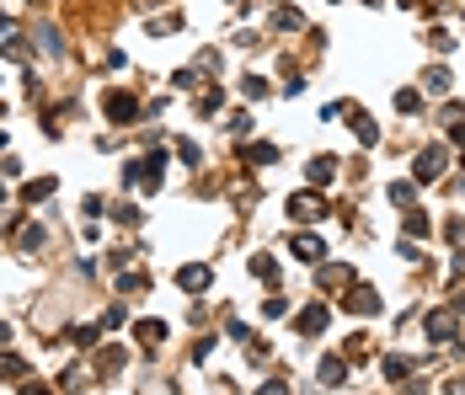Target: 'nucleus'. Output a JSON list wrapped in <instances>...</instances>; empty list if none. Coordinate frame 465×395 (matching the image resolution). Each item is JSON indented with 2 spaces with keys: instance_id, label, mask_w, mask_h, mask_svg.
<instances>
[{
  "instance_id": "2",
  "label": "nucleus",
  "mask_w": 465,
  "mask_h": 395,
  "mask_svg": "<svg viewBox=\"0 0 465 395\" xmlns=\"http://www.w3.org/2000/svg\"><path fill=\"white\" fill-rule=\"evenodd\" d=\"M321 214H326L321 193H294V198H289V219H300V224H316Z\"/></svg>"
},
{
  "instance_id": "4",
  "label": "nucleus",
  "mask_w": 465,
  "mask_h": 395,
  "mask_svg": "<svg viewBox=\"0 0 465 395\" xmlns=\"http://www.w3.org/2000/svg\"><path fill=\"white\" fill-rule=\"evenodd\" d=\"M209 278H214V273H209L203 262H193V267H182V273H177V283H182L187 294H198V289H209Z\"/></svg>"
},
{
  "instance_id": "8",
  "label": "nucleus",
  "mask_w": 465,
  "mask_h": 395,
  "mask_svg": "<svg viewBox=\"0 0 465 395\" xmlns=\"http://www.w3.org/2000/svg\"><path fill=\"white\" fill-rule=\"evenodd\" d=\"M107 118H113V123L134 118V97H129V91H113V97H107Z\"/></svg>"
},
{
  "instance_id": "28",
  "label": "nucleus",
  "mask_w": 465,
  "mask_h": 395,
  "mask_svg": "<svg viewBox=\"0 0 465 395\" xmlns=\"http://www.w3.org/2000/svg\"><path fill=\"white\" fill-rule=\"evenodd\" d=\"M0 38H11V17H0Z\"/></svg>"
},
{
  "instance_id": "26",
  "label": "nucleus",
  "mask_w": 465,
  "mask_h": 395,
  "mask_svg": "<svg viewBox=\"0 0 465 395\" xmlns=\"http://www.w3.org/2000/svg\"><path fill=\"white\" fill-rule=\"evenodd\" d=\"M460 273H465V246L455 251V278H460Z\"/></svg>"
},
{
  "instance_id": "21",
  "label": "nucleus",
  "mask_w": 465,
  "mask_h": 395,
  "mask_svg": "<svg viewBox=\"0 0 465 395\" xmlns=\"http://www.w3.org/2000/svg\"><path fill=\"white\" fill-rule=\"evenodd\" d=\"M428 43H433V48H439V54H449V48H455V38H449L444 27H433V32H428Z\"/></svg>"
},
{
  "instance_id": "1",
  "label": "nucleus",
  "mask_w": 465,
  "mask_h": 395,
  "mask_svg": "<svg viewBox=\"0 0 465 395\" xmlns=\"http://www.w3.org/2000/svg\"><path fill=\"white\" fill-rule=\"evenodd\" d=\"M444 166H449L444 144H428V150H417V160H412V177H417V182H439Z\"/></svg>"
},
{
  "instance_id": "12",
  "label": "nucleus",
  "mask_w": 465,
  "mask_h": 395,
  "mask_svg": "<svg viewBox=\"0 0 465 395\" xmlns=\"http://www.w3.org/2000/svg\"><path fill=\"white\" fill-rule=\"evenodd\" d=\"M134 336H140V342H150V347H155V342H161V336H166V320H140V326H134Z\"/></svg>"
},
{
  "instance_id": "24",
  "label": "nucleus",
  "mask_w": 465,
  "mask_h": 395,
  "mask_svg": "<svg viewBox=\"0 0 465 395\" xmlns=\"http://www.w3.org/2000/svg\"><path fill=\"white\" fill-rule=\"evenodd\" d=\"M406 235H428V219L423 214H406Z\"/></svg>"
},
{
  "instance_id": "22",
  "label": "nucleus",
  "mask_w": 465,
  "mask_h": 395,
  "mask_svg": "<svg viewBox=\"0 0 465 395\" xmlns=\"http://www.w3.org/2000/svg\"><path fill=\"white\" fill-rule=\"evenodd\" d=\"M273 27H283V32H289V27H300V11H289V6H283L278 17H273Z\"/></svg>"
},
{
  "instance_id": "11",
  "label": "nucleus",
  "mask_w": 465,
  "mask_h": 395,
  "mask_svg": "<svg viewBox=\"0 0 465 395\" xmlns=\"http://www.w3.org/2000/svg\"><path fill=\"white\" fill-rule=\"evenodd\" d=\"M343 379H348L343 358H321V385H343Z\"/></svg>"
},
{
  "instance_id": "19",
  "label": "nucleus",
  "mask_w": 465,
  "mask_h": 395,
  "mask_svg": "<svg viewBox=\"0 0 465 395\" xmlns=\"http://www.w3.org/2000/svg\"><path fill=\"white\" fill-rule=\"evenodd\" d=\"M32 246H43V230L38 224H21V251H32Z\"/></svg>"
},
{
  "instance_id": "6",
  "label": "nucleus",
  "mask_w": 465,
  "mask_h": 395,
  "mask_svg": "<svg viewBox=\"0 0 465 395\" xmlns=\"http://www.w3.org/2000/svg\"><path fill=\"white\" fill-rule=\"evenodd\" d=\"M300 331L305 336H321L326 331V305H305V310H300Z\"/></svg>"
},
{
  "instance_id": "25",
  "label": "nucleus",
  "mask_w": 465,
  "mask_h": 395,
  "mask_svg": "<svg viewBox=\"0 0 465 395\" xmlns=\"http://www.w3.org/2000/svg\"><path fill=\"white\" fill-rule=\"evenodd\" d=\"M177 155H182L187 166H198V144H193V139H182V144H177Z\"/></svg>"
},
{
  "instance_id": "29",
  "label": "nucleus",
  "mask_w": 465,
  "mask_h": 395,
  "mask_svg": "<svg viewBox=\"0 0 465 395\" xmlns=\"http://www.w3.org/2000/svg\"><path fill=\"white\" fill-rule=\"evenodd\" d=\"M364 6H385V0H364Z\"/></svg>"
},
{
  "instance_id": "5",
  "label": "nucleus",
  "mask_w": 465,
  "mask_h": 395,
  "mask_svg": "<svg viewBox=\"0 0 465 395\" xmlns=\"http://www.w3.org/2000/svg\"><path fill=\"white\" fill-rule=\"evenodd\" d=\"M428 336H433V342H455V316H449V310H433V316H428Z\"/></svg>"
},
{
  "instance_id": "10",
  "label": "nucleus",
  "mask_w": 465,
  "mask_h": 395,
  "mask_svg": "<svg viewBox=\"0 0 465 395\" xmlns=\"http://www.w3.org/2000/svg\"><path fill=\"white\" fill-rule=\"evenodd\" d=\"M423 91H433V97H444V91H449V70H444V64H433V70L423 75Z\"/></svg>"
},
{
  "instance_id": "23",
  "label": "nucleus",
  "mask_w": 465,
  "mask_h": 395,
  "mask_svg": "<svg viewBox=\"0 0 465 395\" xmlns=\"http://www.w3.org/2000/svg\"><path fill=\"white\" fill-rule=\"evenodd\" d=\"M390 203H401V209H406V203H412V182H396V187H390Z\"/></svg>"
},
{
  "instance_id": "30",
  "label": "nucleus",
  "mask_w": 465,
  "mask_h": 395,
  "mask_svg": "<svg viewBox=\"0 0 465 395\" xmlns=\"http://www.w3.org/2000/svg\"><path fill=\"white\" fill-rule=\"evenodd\" d=\"M0 203H6V187H0Z\"/></svg>"
},
{
  "instance_id": "15",
  "label": "nucleus",
  "mask_w": 465,
  "mask_h": 395,
  "mask_svg": "<svg viewBox=\"0 0 465 395\" xmlns=\"http://www.w3.org/2000/svg\"><path fill=\"white\" fill-rule=\"evenodd\" d=\"M17 374H27V363L11 358V353H0V379H17Z\"/></svg>"
},
{
  "instance_id": "20",
  "label": "nucleus",
  "mask_w": 465,
  "mask_h": 395,
  "mask_svg": "<svg viewBox=\"0 0 465 395\" xmlns=\"http://www.w3.org/2000/svg\"><path fill=\"white\" fill-rule=\"evenodd\" d=\"M241 91H246V97H252V102H257V97H263V91H267V80H263V75H246V80H241Z\"/></svg>"
},
{
  "instance_id": "9",
  "label": "nucleus",
  "mask_w": 465,
  "mask_h": 395,
  "mask_svg": "<svg viewBox=\"0 0 465 395\" xmlns=\"http://www.w3.org/2000/svg\"><path fill=\"white\" fill-rule=\"evenodd\" d=\"M332 177H337V160H332V155H316V160H310V182H316V187H326Z\"/></svg>"
},
{
  "instance_id": "14",
  "label": "nucleus",
  "mask_w": 465,
  "mask_h": 395,
  "mask_svg": "<svg viewBox=\"0 0 465 395\" xmlns=\"http://www.w3.org/2000/svg\"><path fill=\"white\" fill-rule=\"evenodd\" d=\"M252 273L263 278V283H273V278H278V262L273 257H252Z\"/></svg>"
},
{
  "instance_id": "18",
  "label": "nucleus",
  "mask_w": 465,
  "mask_h": 395,
  "mask_svg": "<svg viewBox=\"0 0 465 395\" xmlns=\"http://www.w3.org/2000/svg\"><path fill=\"white\" fill-rule=\"evenodd\" d=\"M396 107H401V113H417V107H423V97L406 86V91H396Z\"/></svg>"
},
{
  "instance_id": "16",
  "label": "nucleus",
  "mask_w": 465,
  "mask_h": 395,
  "mask_svg": "<svg viewBox=\"0 0 465 395\" xmlns=\"http://www.w3.org/2000/svg\"><path fill=\"white\" fill-rule=\"evenodd\" d=\"M246 160H257V166H273V160H278V150H273V144H252V150H246Z\"/></svg>"
},
{
  "instance_id": "13",
  "label": "nucleus",
  "mask_w": 465,
  "mask_h": 395,
  "mask_svg": "<svg viewBox=\"0 0 465 395\" xmlns=\"http://www.w3.org/2000/svg\"><path fill=\"white\" fill-rule=\"evenodd\" d=\"M54 193V177H43V182H27V187H21V198H27V203H38V198H48Z\"/></svg>"
},
{
  "instance_id": "3",
  "label": "nucleus",
  "mask_w": 465,
  "mask_h": 395,
  "mask_svg": "<svg viewBox=\"0 0 465 395\" xmlns=\"http://www.w3.org/2000/svg\"><path fill=\"white\" fill-rule=\"evenodd\" d=\"M348 310H359V316H374V310H380V294H374V289H364V283H359V289H353V294L343 299Z\"/></svg>"
},
{
  "instance_id": "7",
  "label": "nucleus",
  "mask_w": 465,
  "mask_h": 395,
  "mask_svg": "<svg viewBox=\"0 0 465 395\" xmlns=\"http://www.w3.org/2000/svg\"><path fill=\"white\" fill-rule=\"evenodd\" d=\"M294 257H300V262H321L326 257L321 235H294Z\"/></svg>"
},
{
  "instance_id": "27",
  "label": "nucleus",
  "mask_w": 465,
  "mask_h": 395,
  "mask_svg": "<svg viewBox=\"0 0 465 395\" xmlns=\"http://www.w3.org/2000/svg\"><path fill=\"white\" fill-rule=\"evenodd\" d=\"M263 395H289V390H283L278 379H273V385H263Z\"/></svg>"
},
{
  "instance_id": "17",
  "label": "nucleus",
  "mask_w": 465,
  "mask_h": 395,
  "mask_svg": "<svg viewBox=\"0 0 465 395\" xmlns=\"http://www.w3.org/2000/svg\"><path fill=\"white\" fill-rule=\"evenodd\" d=\"M406 374H412L406 358H385V379H406Z\"/></svg>"
}]
</instances>
